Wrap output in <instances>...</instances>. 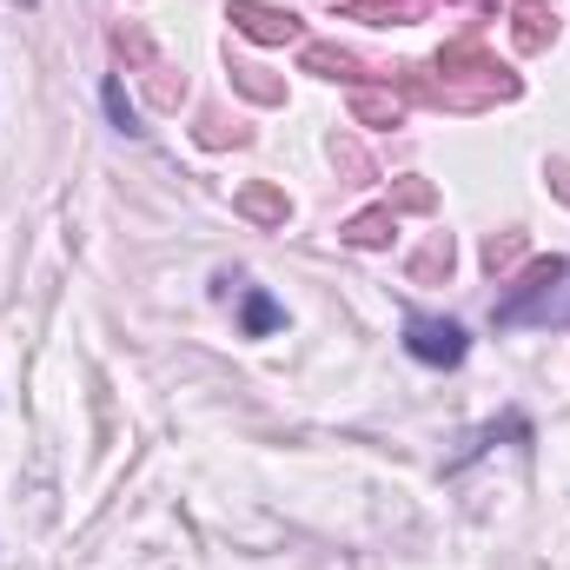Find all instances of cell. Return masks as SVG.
<instances>
[{
  "label": "cell",
  "instance_id": "obj_10",
  "mask_svg": "<svg viewBox=\"0 0 570 570\" xmlns=\"http://www.w3.org/2000/svg\"><path fill=\"white\" fill-rule=\"evenodd\" d=\"M107 114H114L120 134H140V114L127 107V87H120V80H107Z\"/></svg>",
  "mask_w": 570,
  "mask_h": 570
},
{
  "label": "cell",
  "instance_id": "obj_12",
  "mask_svg": "<svg viewBox=\"0 0 570 570\" xmlns=\"http://www.w3.org/2000/svg\"><path fill=\"white\" fill-rule=\"evenodd\" d=\"M518 259V233H504V239H484V266L498 273V266H511Z\"/></svg>",
  "mask_w": 570,
  "mask_h": 570
},
{
  "label": "cell",
  "instance_id": "obj_9",
  "mask_svg": "<svg viewBox=\"0 0 570 570\" xmlns=\"http://www.w3.org/2000/svg\"><path fill=\"white\" fill-rule=\"evenodd\" d=\"M352 120H365V127H399L405 107H399V100H379V94H358V100H352Z\"/></svg>",
  "mask_w": 570,
  "mask_h": 570
},
{
  "label": "cell",
  "instance_id": "obj_8",
  "mask_svg": "<svg viewBox=\"0 0 570 570\" xmlns=\"http://www.w3.org/2000/svg\"><path fill=\"white\" fill-rule=\"evenodd\" d=\"M305 67H312V73H325V80H352V73H358V60H352V53H338V47H305Z\"/></svg>",
  "mask_w": 570,
  "mask_h": 570
},
{
  "label": "cell",
  "instance_id": "obj_11",
  "mask_svg": "<svg viewBox=\"0 0 570 570\" xmlns=\"http://www.w3.org/2000/svg\"><path fill=\"white\" fill-rule=\"evenodd\" d=\"M239 206H246L253 219H285V199H279V193H266V186H259V193H246Z\"/></svg>",
  "mask_w": 570,
  "mask_h": 570
},
{
  "label": "cell",
  "instance_id": "obj_4",
  "mask_svg": "<svg viewBox=\"0 0 570 570\" xmlns=\"http://www.w3.org/2000/svg\"><path fill=\"white\" fill-rule=\"evenodd\" d=\"M558 40V13L544 0H518V47H544Z\"/></svg>",
  "mask_w": 570,
  "mask_h": 570
},
{
  "label": "cell",
  "instance_id": "obj_6",
  "mask_svg": "<svg viewBox=\"0 0 570 570\" xmlns=\"http://www.w3.org/2000/svg\"><path fill=\"white\" fill-rule=\"evenodd\" d=\"M239 318H246V338H266V332L285 325V305L266 298V292H246V312H239Z\"/></svg>",
  "mask_w": 570,
  "mask_h": 570
},
{
  "label": "cell",
  "instance_id": "obj_7",
  "mask_svg": "<svg viewBox=\"0 0 570 570\" xmlns=\"http://www.w3.org/2000/svg\"><path fill=\"white\" fill-rule=\"evenodd\" d=\"M392 233H399V219H392V206H385V213H358V219L345 226V239H352V246H385Z\"/></svg>",
  "mask_w": 570,
  "mask_h": 570
},
{
  "label": "cell",
  "instance_id": "obj_3",
  "mask_svg": "<svg viewBox=\"0 0 570 570\" xmlns=\"http://www.w3.org/2000/svg\"><path fill=\"white\" fill-rule=\"evenodd\" d=\"M226 20H233L239 33H253V40H298V13H285V7L233 0V7H226Z\"/></svg>",
  "mask_w": 570,
  "mask_h": 570
},
{
  "label": "cell",
  "instance_id": "obj_1",
  "mask_svg": "<svg viewBox=\"0 0 570 570\" xmlns=\"http://www.w3.org/2000/svg\"><path fill=\"white\" fill-rule=\"evenodd\" d=\"M498 332H570V259H531L491 305Z\"/></svg>",
  "mask_w": 570,
  "mask_h": 570
},
{
  "label": "cell",
  "instance_id": "obj_2",
  "mask_svg": "<svg viewBox=\"0 0 570 570\" xmlns=\"http://www.w3.org/2000/svg\"><path fill=\"white\" fill-rule=\"evenodd\" d=\"M405 352L431 372H451V365H464L471 332L458 318H438V312H405Z\"/></svg>",
  "mask_w": 570,
  "mask_h": 570
},
{
  "label": "cell",
  "instance_id": "obj_5",
  "mask_svg": "<svg viewBox=\"0 0 570 570\" xmlns=\"http://www.w3.org/2000/svg\"><path fill=\"white\" fill-rule=\"evenodd\" d=\"M419 7L425 0H352L345 13L352 20H372V27H399V20H419Z\"/></svg>",
  "mask_w": 570,
  "mask_h": 570
}]
</instances>
